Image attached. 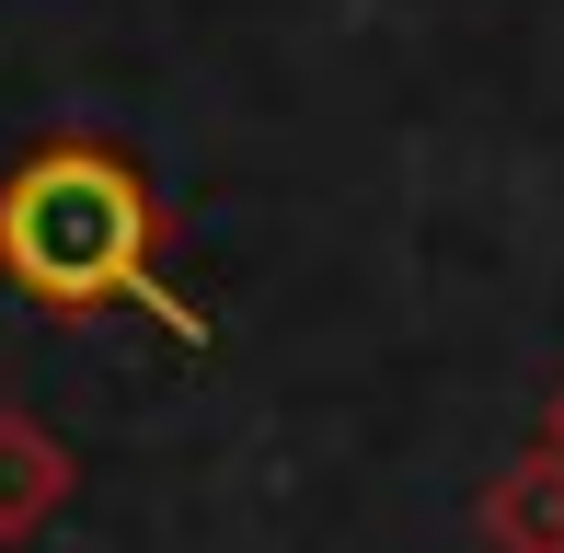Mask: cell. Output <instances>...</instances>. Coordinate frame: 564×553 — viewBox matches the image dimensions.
<instances>
[{
    "label": "cell",
    "instance_id": "cell-1",
    "mask_svg": "<svg viewBox=\"0 0 564 553\" xmlns=\"http://www.w3.org/2000/svg\"><path fill=\"white\" fill-rule=\"evenodd\" d=\"M173 208L116 139H46L0 173V276L35 312H150L162 335L208 346V312L162 276Z\"/></svg>",
    "mask_w": 564,
    "mask_h": 553
},
{
    "label": "cell",
    "instance_id": "cell-2",
    "mask_svg": "<svg viewBox=\"0 0 564 553\" xmlns=\"http://www.w3.org/2000/svg\"><path fill=\"white\" fill-rule=\"evenodd\" d=\"M82 496V462L35 404H0V542H35L46 519Z\"/></svg>",
    "mask_w": 564,
    "mask_h": 553
},
{
    "label": "cell",
    "instance_id": "cell-3",
    "mask_svg": "<svg viewBox=\"0 0 564 553\" xmlns=\"http://www.w3.org/2000/svg\"><path fill=\"white\" fill-rule=\"evenodd\" d=\"M473 531H484V553H564V462L553 449L496 462L473 496Z\"/></svg>",
    "mask_w": 564,
    "mask_h": 553
},
{
    "label": "cell",
    "instance_id": "cell-4",
    "mask_svg": "<svg viewBox=\"0 0 564 553\" xmlns=\"http://www.w3.org/2000/svg\"><path fill=\"white\" fill-rule=\"evenodd\" d=\"M530 449H553V462H564V381L542 392V426H530Z\"/></svg>",
    "mask_w": 564,
    "mask_h": 553
}]
</instances>
